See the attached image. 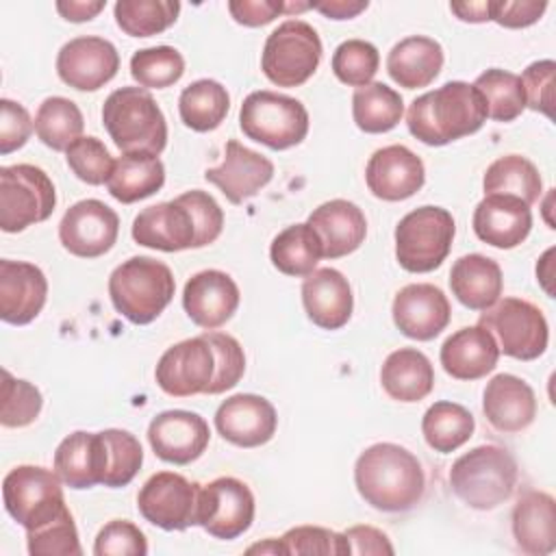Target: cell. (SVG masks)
Instances as JSON below:
<instances>
[{
	"label": "cell",
	"mask_w": 556,
	"mask_h": 556,
	"mask_svg": "<svg viewBox=\"0 0 556 556\" xmlns=\"http://www.w3.org/2000/svg\"><path fill=\"white\" fill-rule=\"evenodd\" d=\"M454 235L456 224L447 208L419 206L395 226V258L406 271H432L447 258Z\"/></svg>",
	"instance_id": "6"
},
{
	"label": "cell",
	"mask_w": 556,
	"mask_h": 556,
	"mask_svg": "<svg viewBox=\"0 0 556 556\" xmlns=\"http://www.w3.org/2000/svg\"><path fill=\"white\" fill-rule=\"evenodd\" d=\"M441 365L456 380H478L491 374L500 358V348L493 334L476 324L450 334L441 345Z\"/></svg>",
	"instance_id": "30"
},
{
	"label": "cell",
	"mask_w": 556,
	"mask_h": 556,
	"mask_svg": "<svg viewBox=\"0 0 556 556\" xmlns=\"http://www.w3.org/2000/svg\"><path fill=\"white\" fill-rule=\"evenodd\" d=\"M2 404L0 424L4 428H24L33 424L43 406L41 391L22 378H13L7 369L2 371Z\"/></svg>",
	"instance_id": "47"
},
{
	"label": "cell",
	"mask_w": 556,
	"mask_h": 556,
	"mask_svg": "<svg viewBox=\"0 0 556 556\" xmlns=\"http://www.w3.org/2000/svg\"><path fill=\"white\" fill-rule=\"evenodd\" d=\"M152 452L172 465H189L204 454L211 441V430L204 417L191 410H163L148 426Z\"/></svg>",
	"instance_id": "17"
},
{
	"label": "cell",
	"mask_w": 556,
	"mask_h": 556,
	"mask_svg": "<svg viewBox=\"0 0 556 556\" xmlns=\"http://www.w3.org/2000/svg\"><path fill=\"white\" fill-rule=\"evenodd\" d=\"M35 122L30 119L28 111L9 98L0 100V152L9 154L13 150H20L30 132Z\"/></svg>",
	"instance_id": "55"
},
{
	"label": "cell",
	"mask_w": 556,
	"mask_h": 556,
	"mask_svg": "<svg viewBox=\"0 0 556 556\" xmlns=\"http://www.w3.org/2000/svg\"><path fill=\"white\" fill-rule=\"evenodd\" d=\"M102 124L113 143L124 152L161 154L167 143V122L143 87H119L104 100Z\"/></svg>",
	"instance_id": "3"
},
{
	"label": "cell",
	"mask_w": 556,
	"mask_h": 556,
	"mask_svg": "<svg viewBox=\"0 0 556 556\" xmlns=\"http://www.w3.org/2000/svg\"><path fill=\"white\" fill-rule=\"evenodd\" d=\"M443 59V48L437 39L410 35L397 41L387 54V72L400 87L421 89L439 76Z\"/></svg>",
	"instance_id": "33"
},
{
	"label": "cell",
	"mask_w": 556,
	"mask_h": 556,
	"mask_svg": "<svg viewBox=\"0 0 556 556\" xmlns=\"http://www.w3.org/2000/svg\"><path fill=\"white\" fill-rule=\"evenodd\" d=\"M239 126L248 139L271 150H287L306 137L308 111L291 96L261 89L245 96L239 109Z\"/></svg>",
	"instance_id": "7"
},
{
	"label": "cell",
	"mask_w": 556,
	"mask_h": 556,
	"mask_svg": "<svg viewBox=\"0 0 556 556\" xmlns=\"http://www.w3.org/2000/svg\"><path fill=\"white\" fill-rule=\"evenodd\" d=\"M195 237L193 217L178 198L152 204L132 219V239L143 248L180 252L195 248Z\"/></svg>",
	"instance_id": "25"
},
{
	"label": "cell",
	"mask_w": 556,
	"mask_h": 556,
	"mask_svg": "<svg viewBox=\"0 0 556 556\" xmlns=\"http://www.w3.org/2000/svg\"><path fill=\"white\" fill-rule=\"evenodd\" d=\"M473 87L482 93L486 104V115L495 122H513L526 109V93L521 78L513 72L491 67L484 70L476 80Z\"/></svg>",
	"instance_id": "43"
},
{
	"label": "cell",
	"mask_w": 556,
	"mask_h": 556,
	"mask_svg": "<svg viewBox=\"0 0 556 556\" xmlns=\"http://www.w3.org/2000/svg\"><path fill=\"white\" fill-rule=\"evenodd\" d=\"M106 7L104 0H59L56 11L67 22H89Z\"/></svg>",
	"instance_id": "59"
},
{
	"label": "cell",
	"mask_w": 556,
	"mask_h": 556,
	"mask_svg": "<svg viewBox=\"0 0 556 556\" xmlns=\"http://www.w3.org/2000/svg\"><path fill=\"white\" fill-rule=\"evenodd\" d=\"M102 434L109 450V469L102 484L111 489L126 486L128 482H132V478L141 469V463H143L141 443L128 430L109 428V430H102Z\"/></svg>",
	"instance_id": "48"
},
{
	"label": "cell",
	"mask_w": 556,
	"mask_h": 556,
	"mask_svg": "<svg viewBox=\"0 0 556 556\" xmlns=\"http://www.w3.org/2000/svg\"><path fill=\"white\" fill-rule=\"evenodd\" d=\"M285 554H324V556H345L350 554V543L345 534L321 528V526H295L280 536Z\"/></svg>",
	"instance_id": "50"
},
{
	"label": "cell",
	"mask_w": 556,
	"mask_h": 556,
	"mask_svg": "<svg viewBox=\"0 0 556 556\" xmlns=\"http://www.w3.org/2000/svg\"><path fill=\"white\" fill-rule=\"evenodd\" d=\"M165 182V165L156 154L132 152L122 154L106 180L109 193L122 202L132 204L154 195Z\"/></svg>",
	"instance_id": "35"
},
{
	"label": "cell",
	"mask_w": 556,
	"mask_h": 556,
	"mask_svg": "<svg viewBox=\"0 0 556 556\" xmlns=\"http://www.w3.org/2000/svg\"><path fill=\"white\" fill-rule=\"evenodd\" d=\"M230 96L213 78H200L185 87L178 98V113L187 128L195 132L215 130L228 115Z\"/></svg>",
	"instance_id": "37"
},
{
	"label": "cell",
	"mask_w": 556,
	"mask_h": 556,
	"mask_svg": "<svg viewBox=\"0 0 556 556\" xmlns=\"http://www.w3.org/2000/svg\"><path fill=\"white\" fill-rule=\"evenodd\" d=\"M204 178L213 182L230 204H241L274 178V163L261 152L230 139L226 141L222 165L206 169Z\"/></svg>",
	"instance_id": "21"
},
{
	"label": "cell",
	"mask_w": 556,
	"mask_h": 556,
	"mask_svg": "<svg viewBox=\"0 0 556 556\" xmlns=\"http://www.w3.org/2000/svg\"><path fill=\"white\" fill-rule=\"evenodd\" d=\"M217 374V358L204 334L174 343L156 363V384L172 397L206 393Z\"/></svg>",
	"instance_id": "14"
},
{
	"label": "cell",
	"mask_w": 556,
	"mask_h": 556,
	"mask_svg": "<svg viewBox=\"0 0 556 556\" xmlns=\"http://www.w3.org/2000/svg\"><path fill=\"white\" fill-rule=\"evenodd\" d=\"M513 536L521 552L545 556L556 549V502L545 491L523 493L513 508Z\"/></svg>",
	"instance_id": "31"
},
{
	"label": "cell",
	"mask_w": 556,
	"mask_h": 556,
	"mask_svg": "<svg viewBox=\"0 0 556 556\" xmlns=\"http://www.w3.org/2000/svg\"><path fill=\"white\" fill-rule=\"evenodd\" d=\"M204 337L211 343V348L215 352V358H217V374H215L211 387L206 389V393L217 395V393H224V391L232 389L243 378L245 354H243L241 343L235 337L226 334V332L206 330Z\"/></svg>",
	"instance_id": "51"
},
{
	"label": "cell",
	"mask_w": 556,
	"mask_h": 556,
	"mask_svg": "<svg viewBox=\"0 0 556 556\" xmlns=\"http://www.w3.org/2000/svg\"><path fill=\"white\" fill-rule=\"evenodd\" d=\"M391 313L397 330L415 341L434 339L447 328L452 317L447 295L430 282L402 287L393 298Z\"/></svg>",
	"instance_id": "18"
},
{
	"label": "cell",
	"mask_w": 556,
	"mask_h": 556,
	"mask_svg": "<svg viewBox=\"0 0 556 556\" xmlns=\"http://www.w3.org/2000/svg\"><path fill=\"white\" fill-rule=\"evenodd\" d=\"M478 324L493 334L500 352L517 361L539 358L549 341L543 311L521 298L497 300L480 315Z\"/></svg>",
	"instance_id": "10"
},
{
	"label": "cell",
	"mask_w": 556,
	"mask_h": 556,
	"mask_svg": "<svg viewBox=\"0 0 556 556\" xmlns=\"http://www.w3.org/2000/svg\"><path fill=\"white\" fill-rule=\"evenodd\" d=\"M254 510L250 486L239 478L222 476L200 486L195 523L215 539L232 541L252 526Z\"/></svg>",
	"instance_id": "12"
},
{
	"label": "cell",
	"mask_w": 556,
	"mask_h": 556,
	"mask_svg": "<svg viewBox=\"0 0 556 556\" xmlns=\"http://www.w3.org/2000/svg\"><path fill=\"white\" fill-rule=\"evenodd\" d=\"M85 128V117L76 102L63 96L46 98L35 115V132L43 146L61 152L74 143Z\"/></svg>",
	"instance_id": "41"
},
{
	"label": "cell",
	"mask_w": 556,
	"mask_h": 556,
	"mask_svg": "<svg viewBox=\"0 0 556 556\" xmlns=\"http://www.w3.org/2000/svg\"><path fill=\"white\" fill-rule=\"evenodd\" d=\"M402 115V96L384 83H369L365 87H358L352 96V117L363 132H389L400 124Z\"/></svg>",
	"instance_id": "38"
},
{
	"label": "cell",
	"mask_w": 556,
	"mask_h": 556,
	"mask_svg": "<svg viewBox=\"0 0 556 556\" xmlns=\"http://www.w3.org/2000/svg\"><path fill=\"white\" fill-rule=\"evenodd\" d=\"M109 450L102 432L76 430L54 452V471L70 489H91L104 482Z\"/></svg>",
	"instance_id": "26"
},
{
	"label": "cell",
	"mask_w": 556,
	"mask_h": 556,
	"mask_svg": "<svg viewBox=\"0 0 556 556\" xmlns=\"http://www.w3.org/2000/svg\"><path fill=\"white\" fill-rule=\"evenodd\" d=\"M482 93L463 80H450L415 98L406 113L408 130L426 146H445L473 135L486 122Z\"/></svg>",
	"instance_id": "2"
},
{
	"label": "cell",
	"mask_w": 556,
	"mask_h": 556,
	"mask_svg": "<svg viewBox=\"0 0 556 556\" xmlns=\"http://www.w3.org/2000/svg\"><path fill=\"white\" fill-rule=\"evenodd\" d=\"M484 195L504 193L523 200L528 206L541 198L543 180L532 161L521 154H506L495 159L482 178Z\"/></svg>",
	"instance_id": "39"
},
{
	"label": "cell",
	"mask_w": 556,
	"mask_h": 556,
	"mask_svg": "<svg viewBox=\"0 0 556 556\" xmlns=\"http://www.w3.org/2000/svg\"><path fill=\"white\" fill-rule=\"evenodd\" d=\"M48 298L46 274L26 261H0V319L13 326L30 324Z\"/></svg>",
	"instance_id": "23"
},
{
	"label": "cell",
	"mask_w": 556,
	"mask_h": 556,
	"mask_svg": "<svg viewBox=\"0 0 556 556\" xmlns=\"http://www.w3.org/2000/svg\"><path fill=\"white\" fill-rule=\"evenodd\" d=\"M276 408L263 395L237 393L226 397L215 410L217 432L237 447L265 445L276 434Z\"/></svg>",
	"instance_id": "19"
},
{
	"label": "cell",
	"mask_w": 556,
	"mask_h": 556,
	"mask_svg": "<svg viewBox=\"0 0 556 556\" xmlns=\"http://www.w3.org/2000/svg\"><path fill=\"white\" fill-rule=\"evenodd\" d=\"M365 182L369 191L384 202L406 200L426 182L424 161L406 146H384L369 156Z\"/></svg>",
	"instance_id": "20"
},
{
	"label": "cell",
	"mask_w": 556,
	"mask_h": 556,
	"mask_svg": "<svg viewBox=\"0 0 556 556\" xmlns=\"http://www.w3.org/2000/svg\"><path fill=\"white\" fill-rule=\"evenodd\" d=\"M324 245V258H341L361 248L367 235L365 213L350 200L334 198L319 204L306 222Z\"/></svg>",
	"instance_id": "29"
},
{
	"label": "cell",
	"mask_w": 556,
	"mask_h": 556,
	"mask_svg": "<svg viewBox=\"0 0 556 556\" xmlns=\"http://www.w3.org/2000/svg\"><path fill=\"white\" fill-rule=\"evenodd\" d=\"M491 4L493 0H482V2H452L450 9L452 13L463 20V22H471V24H480V22H489L491 20Z\"/></svg>",
	"instance_id": "61"
},
{
	"label": "cell",
	"mask_w": 556,
	"mask_h": 556,
	"mask_svg": "<svg viewBox=\"0 0 556 556\" xmlns=\"http://www.w3.org/2000/svg\"><path fill=\"white\" fill-rule=\"evenodd\" d=\"M178 202H182L195 224V248H204L208 243H213L224 228V211L217 204V200L200 189H191L182 195H178Z\"/></svg>",
	"instance_id": "53"
},
{
	"label": "cell",
	"mask_w": 556,
	"mask_h": 556,
	"mask_svg": "<svg viewBox=\"0 0 556 556\" xmlns=\"http://www.w3.org/2000/svg\"><path fill=\"white\" fill-rule=\"evenodd\" d=\"M28 554L33 556H80L83 547L70 508L54 519L26 530Z\"/></svg>",
	"instance_id": "45"
},
{
	"label": "cell",
	"mask_w": 556,
	"mask_h": 556,
	"mask_svg": "<svg viewBox=\"0 0 556 556\" xmlns=\"http://www.w3.org/2000/svg\"><path fill=\"white\" fill-rule=\"evenodd\" d=\"M476 430L473 415L456 402H434L421 419V434L426 443L441 454L463 447Z\"/></svg>",
	"instance_id": "40"
},
{
	"label": "cell",
	"mask_w": 556,
	"mask_h": 556,
	"mask_svg": "<svg viewBox=\"0 0 556 556\" xmlns=\"http://www.w3.org/2000/svg\"><path fill=\"white\" fill-rule=\"evenodd\" d=\"M321 61V39L304 20H287L274 28L263 46L261 70L278 87L304 85Z\"/></svg>",
	"instance_id": "8"
},
{
	"label": "cell",
	"mask_w": 556,
	"mask_h": 556,
	"mask_svg": "<svg viewBox=\"0 0 556 556\" xmlns=\"http://www.w3.org/2000/svg\"><path fill=\"white\" fill-rule=\"evenodd\" d=\"M526 93V106L554 117V78L556 63L552 59H541L530 63L519 76Z\"/></svg>",
	"instance_id": "54"
},
{
	"label": "cell",
	"mask_w": 556,
	"mask_h": 556,
	"mask_svg": "<svg viewBox=\"0 0 556 556\" xmlns=\"http://www.w3.org/2000/svg\"><path fill=\"white\" fill-rule=\"evenodd\" d=\"M350 554H393L389 536L374 526H352L345 532Z\"/></svg>",
	"instance_id": "58"
},
{
	"label": "cell",
	"mask_w": 556,
	"mask_h": 556,
	"mask_svg": "<svg viewBox=\"0 0 556 556\" xmlns=\"http://www.w3.org/2000/svg\"><path fill=\"white\" fill-rule=\"evenodd\" d=\"M302 304L315 326L324 330H339L352 317V287L334 267L315 269L302 282Z\"/></svg>",
	"instance_id": "27"
},
{
	"label": "cell",
	"mask_w": 556,
	"mask_h": 556,
	"mask_svg": "<svg viewBox=\"0 0 556 556\" xmlns=\"http://www.w3.org/2000/svg\"><path fill=\"white\" fill-rule=\"evenodd\" d=\"M552 256H554V248H549L541 261L536 263V280L541 282V287L545 289V293L549 298H554V287H552V278H554V271H552Z\"/></svg>",
	"instance_id": "62"
},
{
	"label": "cell",
	"mask_w": 556,
	"mask_h": 556,
	"mask_svg": "<svg viewBox=\"0 0 556 556\" xmlns=\"http://www.w3.org/2000/svg\"><path fill=\"white\" fill-rule=\"evenodd\" d=\"M2 500L7 513L24 530H33L67 508L61 478L39 465L13 467L2 480Z\"/></svg>",
	"instance_id": "11"
},
{
	"label": "cell",
	"mask_w": 556,
	"mask_h": 556,
	"mask_svg": "<svg viewBox=\"0 0 556 556\" xmlns=\"http://www.w3.org/2000/svg\"><path fill=\"white\" fill-rule=\"evenodd\" d=\"M200 484L174 471H156L137 495V508L146 521L163 530H187L198 526Z\"/></svg>",
	"instance_id": "13"
},
{
	"label": "cell",
	"mask_w": 556,
	"mask_h": 556,
	"mask_svg": "<svg viewBox=\"0 0 556 556\" xmlns=\"http://www.w3.org/2000/svg\"><path fill=\"white\" fill-rule=\"evenodd\" d=\"M517 460L500 445H478L458 456L450 469V486L460 502L476 510L504 504L517 484Z\"/></svg>",
	"instance_id": "5"
},
{
	"label": "cell",
	"mask_w": 556,
	"mask_h": 556,
	"mask_svg": "<svg viewBox=\"0 0 556 556\" xmlns=\"http://www.w3.org/2000/svg\"><path fill=\"white\" fill-rule=\"evenodd\" d=\"M380 65L378 48L365 39H348L337 46L332 54L334 76L350 87H365L371 83Z\"/></svg>",
	"instance_id": "46"
},
{
	"label": "cell",
	"mask_w": 556,
	"mask_h": 556,
	"mask_svg": "<svg viewBox=\"0 0 556 556\" xmlns=\"http://www.w3.org/2000/svg\"><path fill=\"white\" fill-rule=\"evenodd\" d=\"M450 289L463 306L471 311H486L502 295V267L484 254H465L450 269Z\"/></svg>",
	"instance_id": "32"
},
{
	"label": "cell",
	"mask_w": 556,
	"mask_h": 556,
	"mask_svg": "<svg viewBox=\"0 0 556 556\" xmlns=\"http://www.w3.org/2000/svg\"><path fill=\"white\" fill-rule=\"evenodd\" d=\"M117 26L130 37H152L167 30L180 13L176 0H117L115 7Z\"/></svg>",
	"instance_id": "42"
},
{
	"label": "cell",
	"mask_w": 556,
	"mask_h": 556,
	"mask_svg": "<svg viewBox=\"0 0 556 556\" xmlns=\"http://www.w3.org/2000/svg\"><path fill=\"white\" fill-rule=\"evenodd\" d=\"M369 7L367 0H326V2H311V9L324 13L330 20H350L356 17L361 11Z\"/></svg>",
	"instance_id": "60"
},
{
	"label": "cell",
	"mask_w": 556,
	"mask_h": 556,
	"mask_svg": "<svg viewBox=\"0 0 556 556\" xmlns=\"http://www.w3.org/2000/svg\"><path fill=\"white\" fill-rule=\"evenodd\" d=\"M117 213L93 198L72 204L59 224L61 245L80 258H98L106 254L117 241Z\"/></svg>",
	"instance_id": "15"
},
{
	"label": "cell",
	"mask_w": 556,
	"mask_h": 556,
	"mask_svg": "<svg viewBox=\"0 0 556 556\" xmlns=\"http://www.w3.org/2000/svg\"><path fill=\"white\" fill-rule=\"evenodd\" d=\"M358 495L376 510H410L426 491V473L419 458L397 443H374L354 465Z\"/></svg>",
	"instance_id": "1"
},
{
	"label": "cell",
	"mask_w": 556,
	"mask_h": 556,
	"mask_svg": "<svg viewBox=\"0 0 556 556\" xmlns=\"http://www.w3.org/2000/svg\"><path fill=\"white\" fill-rule=\"evenodd\" d=\"M248 554H285V552H282L280 539H267V541H263V543L250 545V547H248Z\"/></svg>",
	"instance_id": "63"
},
{
	"label": "cell",
	"mask_w": 556,
	"mask_h": 556,
	"mask_svg": "<svg viewBox=\"0 0 556 556\" xmlns=\"http://www.w3.org/2000/svg\"><path fill=\"white\" fill-rule=\"evenodd\" d=\"M380 384L391 400L419 402L434 387V369L430 358L415 348L391 352L380 369Z\"/></svg>",
	"instance_id": "34"
},
{
	"label": "cell",
	"mask_w": 556,
	"mask_h": 556,
	"mask_svg": "<svg viewBox=\"0 0 556 556\" xmlns=\"http://www.w3.org/2000/svg\"><path fill=\"white\" fill-rule=\"evenodd\" d=\"M482 410L495 430L521 432L536 417V395L526 380L513 374H497L484 387Z\"/></svg>",
	"instance_id": "28"
},
{
	"label": "cell",
	"mask_w": 556,
	"mask_h": 556,
	"mask_svg": "<svg viewBox=\"0 0 556 556\" xmlns=\"http://www.w3.org/2000/svg\"><path fill=\"white\" fill-rule=\"evenodd\" d=\"M67 167L87 185H102L113 172V156L98 137H78L65 150Z\"/></svg>",
	"instance_id": "49"
},
{
	"label": "cell",
	"mask_w": 556,
	"mask_h": 556,
	"mask_svg": "<svg viewBox=\"0 0 556 556\" xmlns=\"http://www.w3.org/2000/svg\"><path fill=\"white\" fill-rule=\"evenodd\" d=\"M96 556H143L148 554L146 534L126 519L109 521L96 536Z\"/></svg>",
	"instance_id": "52"
},
{
	"label": "cell",
	"mask_w": 556,
	"mask_h": 556,
	"mask_svg": "<svg viewBox=\"0 0 556 556\" xmlns=\"http://www.w3.org/2000/svg\"><path fill=\"white\" fill-rule=\"evenodd\" d=\"M56 206L50 176L35 165L17 163L0 167V228L22 232L46 222Z\"/></svg>",
	"instance_id": "9"
},
{
	"label": "cell",
	"mask_w": 556,
	"mask_h": 556,
	"mask_svg": "<svg viewBox=\"0 0 556 556\" xmlns=\"http://www.w3.org/2000/svg\"><path fill=\"white\" fill-rule=\"evenodd\" d=\"M239 300L241 293L237 282L222 269L193 274L182 291V306L189 319L204 330L224 326L235 315Z\"/></svg>",
	"instance_id": "22"
},
{
	"label": "cell",
	"mask_w": 556,
	"mask_h": 556,
	"mask_svg": "<svg viewBox=\"0 0 556 556\" xmlns=\"http://www.w3.org/2000/svg\"><path fill=\"white\" fill-rule=\"evenodd\" d=\"M471 224L480 241L500 250H510L523 243L530 235L532 213L530 206L515 195L491 193L478 202Z\"/></svg>",
	"instance_id": "24"
},
{
	"label": "cell",
	"mask_w": 556,
	"mask_h": 556,
	"mask_svg": "<svg viewBox=\"0 0 556 556\" xmlns=\"http://www.w3.org/2000/svg\"><path fill=\"white\" fill-rule=\"evenodd\" d=\"M185 74V59L172 46L141 48L130 56V76L139 87L165 89L178 83Z\"/></svg>",
	"instance_id": "44"
},
{
	"label": "cell",
	"mask_w": 556,
	"mask_h": 556,
	"mask_svg": "<svg viewBox=\"0 0 556 556\" xmlns=\"http://www.w3.org/2000/svg\"><path fill=\"white\" fill-rule=\"evenodd\" d=\"M545 9V0H493L491 20L504 28H526L539 22Z\"/></svg>",
	"instance_id": "56"
},
{
	"label": "cell",
	"mask_w": 556,
	"mask_h": 556,
	"mask_svg": "<svg viewBox=\"0 0 556 556\" xmlns=\"http://www.w3.org/2000/svg\"><path fill=\"white\" fill-rule=\"evenodd\" d=\"M176 280L172 269L152 256H130L109 276V295L117 313L146 326L172 302Z\"/></svg>",
	"instance_id": "4"
},
{
	"label": "cell",
	"mask_w": 556,
	"mask_h": 556,
	"mask_svg": "<svg viewBox=\"0 0 556 556\" xmlns=\"http://www.w3.org/2000/svg\"><path fill=\"white\" fill-rule=\"evenodd\" d=\"M117 70L119 52L104 37H74L56 54L59 78L78 91H96L104 87L115 78Z\"/></svg>",
	"instance_id": "16"
},
{
	"label": "cell",
	"mask_w": 556,
	"mask_h": 556,
	"mask_svg": "<svg viewBox=\"0 0 556 556\" xmlns=\"http://www.w3.org/2000/svg\"><path fill=\"white\" fill-rule=\"evenodd\" d=\"M321 256V239L308 224L287 226L274 237L269 245V258L274 267L285 276L306 278L315 271Z\"/></svg>",
	"instance_id": "36"
},
{
	"label": "cell",
	"mask_w": 556,
	"mask_h": 556,
	"mask_svg": "<svg viewBox=\"0 0 556 556\" xmlns=\"http://www.w3.org/2000/svg\"><path fill=\"white\" fill-rule=\"evenodd\" d=\"M228 11L237 24L265 26L280 13H287V2L280 0H230Z\"/></svg>",
	"instance_id": "57"
}]
</instances>
